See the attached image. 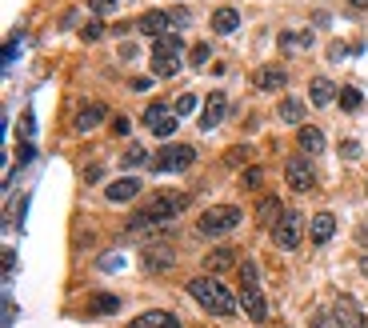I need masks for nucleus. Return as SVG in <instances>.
<instances>
[{
	"label": "nucleus",
	"mask_w": 368,
	"mask_h": 328,
	"mask_svg": "<svg viewBox=\"0 0 368 328\" xmlns=\"http://www.w3.org/2000/svg\"><path fill=\"white\" fill-rule=\"evenodd\" d=\"M188 296L204 308V312L212 316H233L240 304H236V296L228 288H224L216 277H197V280H188Z\"/></svg>",
	"instance_id": "1"
},
{
	"label": "nucleus",
	"mask_w": 368,
	"mask_h": 328,
	"mask_svg": "<svg viewBox=\"0 0 368 328\" xmlns=\"http://www.w3.org/2000/svg\"><path fill=\"white\" fill-rule=\"evenodd\" d=\"M184 208H188V196H184V193H157L145 208H136L133 229H152V224H168V220L180 217Z\"/></svg>",
	"instance_id": "2"
},
{
	"label": "nucleus",
	"mask_w": 368,
	"mask_h": 328,
	"mask_svg": "<svg viewBox=\"0 0 368 328\" xmlns=\"http://www.w3.org/2000/svg\"><path fill=\"white\" fill-rule=\"evenodd\" d=\"M240 220H245V212L236 205H216V208H209V212H200L197 232L200 236H224V232L240 229Z\"/></svg>",
	"instance_id": "3"
},
{
	"label": "nucleus",
	"mask_w": 368,
	"mask_h": 328,
	"mask_svg": "<svg viewBox=\"0 0 368 328\" xmlns=\"http://www.w3.org/2000/svg\"><path fill=\"white\" fill-rule=\"evenodd\" d=\"M272 241L281 244L284 253L300 248V241H305V217H300V212H293V208H284V217L272 224Z\"/></svg>",
	"instance_id": "4"
},
{
	"label": "nucleus",
	"mask_w": 368,
	"mask_h": 328,
	"mask_svg": "<svg viewBox=\"0 0 368 328\" xmlns=\"http://www.w3.org/2000/svg\"><path fill=\"white\" fill-rule=\"evenodd\" d=\"M192 160H197V148L168 145V148H160L157 157H152V169H157V172H184Z\"/></svg>",
	"instance_id": "5"
},
{
	"label": "nucleus",
	"mask_w": 368,
	"mask_h": 328,
	"mask_svg": "<svg viewBox=\"0 0 368 328\" xmlns=\"http://www.w3.org/2000/svg\"><path fill=\"white\" fill-rule=\"evenodd\" d=\"M284 176H288V184H293L296 193H308V188L317 184V169H312L305 157H288V160H284Z\"/></svg>",
	"instance_id": "6"
},
{
	"label": "nucleus",
	"mask_w": 368,
	"mask_h": 328,
	"mask_svg": "<svg viewBox=\"0 0 368 328\" xmlns=\"http://www.w3.org/2000/svg\"><path fill=\"white\" fill-rule=\"evenodd\" d=\"M176 109H164V104H148V112H145V124L152 128L157 136H172L176 133V124H180V116H172Z\"/></svg>",
	"instance_id": "7"
},
{
	"label": "nucleus",
	"mask_w": 368,
	"mask_h": 328,
	"mask_svg": "<svg viewBox=\"0 0 368 328\" xmlns=\"http://www.w3.org/2000/svg\"><path fill=\"white\" fill-rule=\"evenodd\" d=\"M332 316H336V324H341V328H368V316L360 312V304L348 300V296H341V300H336Z\"/></svg>",
	"instance_id": "8"
},
{
	"label": "nucleus",
	"mask_w": 368,
	"mask_h": 328,
	"mask_svg": "<svg viewBox=\"0 0 368 328\" xmlns=\"http://www.w3.org/2000/svg\"><path fill=\"white\" fill-rule=\"evenodd\" d=\"M148 68H152V76H176L180 73V52L172 49H152V61H148Z\"/></svg>",
	"instance_id": "9"
},
{
	"label": "nucleus",
	"mask_w": 368,
	"mask_h": 328,
	"mask_svg": "<svg viewBox=\"0 0 368 328\" xmlns=\"http://www.w3.org/2000/svg\"><path fill=\"white\" fill-rule=\"evenodd\" d=\"M252 85H257L260 92H281V88L288 85V76H284V68H281V64H264V68H257Z\"/></svg>",
	"instance_id": "10"
},
{
	"label": "nucleus",
	"mask_w": 368,
	"mask_h": 328,
	"mask_svg": "<svg viewBox=\"0 0 368 328\" xmlns=\"http://www.w3.org/2000/svg\"><path fill=\"white\" fill-rule=\"evenodd\" d=\"M224 112H228L224 92H209V100H204V116H200V128H204V133H209V128H216V124L224 121Z\"/></svg>",
	"instance_id": "11"
},
{
	"label": "nucleus",
	"mask_w": 368,
	"mask_h": 328,
	"mask_svg": "<svg viewBox=\"0 0 368 328\" xmlns=\"http://www.w3.org/2000/svg\"><path fill=\"white\" fill-rule=\"evenodd\" d=\"M240 308L248 312V320H252V324H264V320H269V304H264L260 288H245V296H240Z\"/></svg>",
	"instance_id": "12"
},
{
	"label": "nucleus",
	"mask_w": 368,
	"mask_h": 328,
	"mask_svg": "<svg viewBox=\"0 0 368 328\" xmlns=\"http://www.w3.org/2000/svg\"><path fill=\"white\" fill-rule=\"evenodd\" d=\"M168 25H172L168 13H145L136 20V28H140L145 37H168Z\"/></svg>",
	"instance_id": "13"
},
{
	"label": "nucleus",
	"mask_w": 368,
	"mask_h": 328,
	"mask_svg": "<svg viewBox=\"0 0 368 328\" xmlns=\"http://www.w3.org/2000/svg\"><path fill=\"white\" fill-rule=\"evenodd\" d=\"M308 97H312V104H317V109H324V104H332V100H341V92H336V85H332V80H324V76H312V85H308Z\"/></svg>",
	"instance_id": "14"
},
{
	"label": "nucleus",
	"mask_w": 368,
	"mask_h": 328,
	"mask_svg": "<svg viewBox=\"0 0 368 328\" xmlns=\"http://www.w3.org/2000/svg\"><path fill=\"white\" fill-rule=\"evenodd\" d=\"M136 193H140V181H136V176H124V181H112L109 188H104V196H109L112 205H124V200H133Z\"/></svg>",
	"instance_id": "15"
},
{
	"label": "nucleus",
	"mask_w": 368,
	"mask_h": 328,
	"mask_svg": "<svg viewBox=\"0 0 368 328\" xmlns=\"http://www.w3.org/2000/svg\"><path fill=\"white\" fill-rule=\"evenodd\" d=\"M296 145H300V152H305V157H317L320 148H324V133H320V128H312V124H300Z\"/></svg>",
	"instance_id": "16"
},
{
	"label": "nucleus",
	"mask_w": 368,
	"mask_h": 328,
	"mask_svg": "<svg viewBox=\"0 0 368 328\" xmlns=\"http://www.w3.org/2000/svg\"><path fill=\"white\" fill-rule=\"evenodd\" d=\"M104 116H109V109H104V104H85V109L76 112V133H92Z\"/></svg>",
	"instance_id": "17"
},
{
	"label": "nucleus",
	"mask_w": 368,
	"mask_h": 328,
	"mask_svg": "<svg viewBox=\"0 0 368 328\" xmlns=\"http://www.w3.org/2000/svg\"><path fill=\"white\" fill-rule=\"evenodd\" d=\"M236 28H240V13H236V8H216V13H212V32H216V37H228Z\"/></svg>",
	"instance_id": "18"
},
{
	"label": "nucleus",
	"mask_w": 368,
	"mask_h": 328,
	"mask_svg": "<svg viewBox=\"0 0 368 328\" xmlns=\"http://www.w3.org/2000/svg\"><path fill=\"white\" fill-rule=\"evenodd\" d=\"M128 328H180V320L172 312H140Z\"/></svg>",
	"instance_id": "19"
},
{
	"label": "nucleus",
	"mask_w": 368,
	"mask_h": 328,
	"mask_svg": "<svg viewBox=\"0 0 368 328\" xmlns=\"http://www.w3.org/2000/svg\"><path fill=\"white\" fill-rule=\"evenodd\" d=\"M312 241L317 244H329L332 236H336V217H332V212H317V220H312Z\"/></svg>",
	"instance_id": "20"
},
{
	"label": "nucleus",
	"mask_w": 368,
	"mask_h": 328,
	"mask_svg": "<svg viewBox=\"0 0 368 328\" xmlns=\"http://www.w3.org/2000/svg\"><path fill=\"white\" fill-rule=\"evenodd\" d=\"M145 268H152V272L172 268V248H168V244H148V248H145Z\"/></svg>",
	"instance_id": "21"
},
{
	"label": "nucleus",
	"mask_w": 368,
	"mask_h": 328,
	"mask_svg": "<svg viewBox=\"0 0 368 328\" xmlns=\"http://www.w3.org/2000/svg\"><path fill=\"white\" fill-rule=\"evenodd\" d=\"M236 265V256H233V248H212L209 256H204V268H209V272H224V268H233Z\"/></svg>",
	"instance_id": "22"
},
{
	"label": "nucleus",
	"mask_w": 368,
	"mask_h": 328,
	"mask_svg": "<svg viewBox=\"0 0 368 328\" xmlns=\"http://www.w3.org/2000/svg\"><path fill=\"white\" fill-rule=\"evenodd\" d=\"M276 116H281L284 124H300V121H305V104H300L296 97H284L281 109H276Z\"/></svg>",
	"instance_id": "23"
},
{
	"label": "nucleus",
	"mask_w": 368,
	"mask_h": 328,
	"mask_svg": "<svg viewBox=\"0 0 368 328\" xmlns=\"http://www.w3.org/2000/svg\"><path fill=\"white\" fill-rule=\"evenodd\" d=\"M124 169H140V164H152V157H148V148L145 145H128L124 148V157H121Z\"/></svg>",
	"instance_id": "24"
},
{
	"label": "nucleus",
	"mask_w": 368,
	"mask_h": 328,
	"mask_svg": "<svg viewBox=\"0 0 368 328\" xmlns=\"http://www.w3.org/2000/svg\"><path fill=\"white\" fill-rule=\"evenodd\" d=\"M88 308H92V312H97V316H112V312H116V308H121V300H116L112 292H97V296L88 300Z\"/></svg>",
	"instance_id": "25"
},
{
	"label": "nucleus",
	"mask_w": 368,
	"mask_h": 328,
	"mask_svg": "<svg viewBox=\"0 0 368 328\" xmlns=\"http://www.w3.org/2000/svg\"><path fill=\"white\" fill-rule=\"evenodd\" d=\"M281 49H284V52L312 49V32H281Z\"/></svg>",
	"instance_id": "26"
},
{
	"label": "nucleus",
	"mask_w": 368,
	"mask_h": 328,
	"mask_svg": "<svg viewBox=\"0 0 368 328\" xmlns=\"http://www.w3.org/2000/svg\"><path fill=\"white\" fill-rule=\"evenodd\" d=\"M281 217H284V212H281V200H276V196H264V200H260V208H257V220H264V224H276Z\"/></svg>",
	"instance_id": "27"
},
{
	"label": "nucleus",
	"mask_w": 368,
	"mask_h": 328,
	"mask_svg": "<svg viewBox=\"0 0 368 328\" xmlns=\"http://www.w3.org/2000/svg\"><path fill=\"white\" fill-rule=\"evenodd\" d=\"M360 104H364L360 88H341V109H344V112H356Z\"/></svg>",
	"instance_id": "28"
},
{
	"label": "nucleus",
	"mask_w": 368,
	"mask_h": 328,
	"mask_svg": "<svg viewBox=\"0 0 368 328\" xmlns=\"http://www.w3.org/2000/svg\"><path fill=\"white\" fill-rule=\"evenodd\" d=\"M209 61H212V49H209V44H197V49L188 52V64H192V68H204Z\"/></svg>",
	"instance_id": "29"
},
{
	"label": "nucleus",
	"mask_w": 368,
	"mask_h": 328,
	"mask_svg": "<svg viewBox=\"0 0 368 328\" xmlns=\"http://www.w3.org/2000/svg\"><path fill=\"white\" fill-rule=\"evenodd\" d=\"M197 104H200V100L192 97V92H184V97L176 100V116H192V112H197Z\"/></svg>",
	"instance_id": "30"
},
{
	"label": "nucleus",
	"mask_w": 368,
	"mask_h": 328,
	"mask_svg": "<svg viewBox=\"0 0 368 328\" xmlns=\"http://www.w3.org/2000/svg\"><path fill=\"white\" fill-rule=\"evenodd\" d=\"M341 157H344V160H360V140L344 136V140H341Z\"/></svg>",
	"instance_id": "31"
},
{
	"label": "nucleus",
	"mask_w": 368,
	"mask_h": 328,
	"mask_svg": "<svg viewBox=\"0 0 368 328\" xmlns=\"http://www.w3.org/2000/svg\"><path fill=\"white\" fill-rule=\"evenodd\" d=\"M260 181H264V172H260L257 164H252V169H245V176H240V184H245L248 193H252V188H260Z\"/></svg>",
	"instance_id": "32"
},
{
	"label": "nucleus",
	"mask_w": 368,
	"mask_h": 328,
	"mask_svg": "<svg viewBox=\"0 0 368 328\" xmlns=\"http://www.w3.org/2000/svg\"><path fill=\"white\" fill-rule=\"evenodd\" d=\"M240 277H245V288H257V265H252V260H245V265H240Z\"/></svg>",
	"instance_id": "33"
},
{
	"label": "nucleus",
	"mask_w": 368,
	"mask_h": 328,
	"mask_svg": "<svg viewBox=\"0 0 368 328\" xmlns=\"http://www.w3.org/2000/svg\"><path fill=\"white\" fill-rule=\"evenodd\" d=\"M16 52H20V32H13V37H8V44H4V64H13Z\"/></svg>",
	"instance_id": "34"
},
{
	"label": "nucleus",
	"mask_w": 368,
	"mask_h": 328,
	"mask_svg": "<svg viewBox=\"0 0 368 328\" xmlns=\"http://www.w3.org/2000/svg\"><path fill=\"white\" fill-rule=\"evenodd\" d=\"M100 37H104V25H100V20H92V25L80 28V40H100Z\"/></svg>",
	"instance_id": "35"
},
{
	"label": "nucleus",
	"mask_w": 368,
	"mask_h": 328,
	"mask_svg": "<svg viewBox=\"0 0 368 328\" xmlns=\"http://www.w3.org/2000/svg\"><path fill=\"white\" fill-rule=\"evenodd\" d=\"M88 8H92L97 16H104V13H112V8H116V0H92Z\"/></svg>",
	"instance_id": "36"
},
{
	"label": "nucleus",
	"mask_w": 368,
	"mask_h": 328,
	"mask_svg": "<svg viewBox=\"0 0 368 328\" xmlns=\"http://www.w3.org/2000/svg\"><path fill=\"white\" fill-rule=\"evenodd\" d=\"M20 133H25V136L37 133V121H32V112H25V116H20Z\"/></svg>",
	"instance_id": "37"
},
{
	"label": "nucleus",
	"mask_w": 368,
	"mask_h": 328,
	"mask_svg": "<svg viewBox=\"0 0 368 328\" xmlns=\"http://www.w3.org/2000/svg\"><path fill=\"white\" fill-rule=\"evenodd\" d=\"M121 265H124L121 253H112V256H104V260H100V268H109V272H112V268H121Z\"/></svg>",
	"instance_id": "38"
},
{
	"label": "nucleus",
	"mask_w": 368,
	"mask_h": 328,
	"mask_svg": "<svg viewBox=\"0 0 368 328\" xmlns=\"http://www.w3.org/2000/svg\"><path fill=\"white\" fill-rule=\"evenodd\" d=\"M188 25V8H176V13H172V28H184Z\"/></svg>",
	"instance_id": "39"
},
{
	"label": "nucleus",
	"mask_w": 368,
	"mask_h": 328,
	"mask_svg": "<svg viewBox=\"0 0 368 328\" xmlns=\"http://www.w3.org/2000/svg\"><path fill=\"white\" fill-rule=\"evenodd\" d=\"M329 61H344V44H341V40L329 49Z\"/></svg>",
	"instance_id": "40"
},
{
	"label": "nucleus",
	"mask_w": 368,
	"mask_h": 328,
	"mask_svg": "<svg viewBox=\"0 0 368 328\" xmlns=\"http://www.w3.org/2000/svg\"><path fill=\"white\" fill-rule=\"evenodd\" d=\"M133 88H136V92H145V88H152V80H148V76H136Z\"/></svg>",
	"instance_id": "41"
},
{
	"label": "nucleus",
	"mask_w": 368,
	"mask_h": 328,
	"mask_svg": "<svg viewBox=\"0 0 368 328\" xmlns=\"http://www.w3.org/2000/svg\"><path fill=\"white\" fill-rule=\"evenodd\" d=\"M85 181L92 184V181H100V164H92V169H85Z\"/></svg>",
	"instance_id": "42"
},
{
	"label": "nucleus",
	"mask_w": 368,
	"mask_h": 328,
	"mask_svg": "<svg viewBox=\"0 0 368 328\" xmlns=\"http://www.w3.org/2000/svg\"><path fill=\"white\" fill-rule=\"evenodd\" d=\"M356 236H360V244L368 248V224H360V232H356Z\"/></svg>",
	"instance_id": "43"
},
{
	"label": "nucleus",
	"mask_w": 368,
	"mask_h": 328,
	"mask_svg": "<svg viewBox=\"0 0 368 328\" xmlns=\"http://www.w3.org/2000/svg\"><path fill=\"white\" fill-rule=\"evenodd\" d=\"M352 8H360V13H368V0H348Z\"/></svg>",
	"instance_id": "44"
},
{
	"label": "nucleus",
	"mask_w": 368,
	"mask_h": 328,
	"mask_svg": "<svg viewBox=\"0 0 368 328\" xmlns=\"http://www.w3.org/2000/svg\"><path fill=\"white\" fill-rule=\"evenodd\" d=\"M360 268H364V277H368V256H364V260H360Z\"/></svg>",
	"instance_id": "45"
},
{
	"label": "nucleus",
	"mask_w": 368,
	"mask_h": 328,
	"mask_svg": "<svg viewBox=\"0 0 368 328\" xmlns=\"http://www.w3.org/2000/svg\"><path fill=\"white\" fill-rule=\"evenodd\" d=\"M116 4H128V0H116Z\"/></svg>",
	"instance_id": "46"
},
{
	"label": "nucleus",
	"mask_w": 368,
	"mask_h": 328,
	"mask_svg": "<svg viewBox=\"0 0 368 328\" xmlns=\"http://www.w3.org/2000/svg\"><path fill=\"white\" fill-rule=\"evenodd\" d=\"M364 193H368V184H364Z\"/></svg>",
	"instance_id": "47"
}]
</instances>
